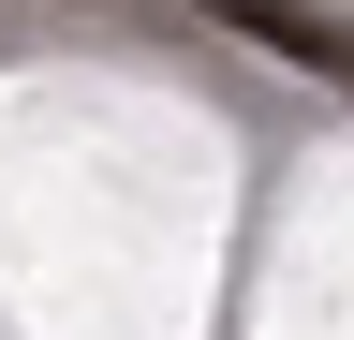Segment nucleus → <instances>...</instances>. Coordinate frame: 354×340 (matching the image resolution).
<instances>
[{
	"mask_svg": "<svg viewBox=\"0 0 354 340\" xmlns=\"http://www.w3.org/2000/svg\"><path fill=\"white\" fill-rule=\"evenodd\" d=\"M207 15H236V30H251V45H281V60H310V74H339V60H354V45H339V30H325V15H310V0H207Z\"/></svg>",
	"mask_w": 354,
	"mask_h": 340,
	"instance_id": "1",
	"label": "nucleus"
}]
</instances>
